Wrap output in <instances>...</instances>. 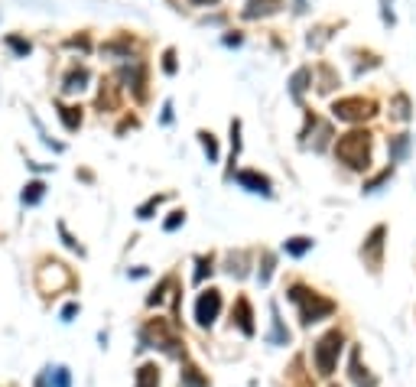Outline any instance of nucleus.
I'll list each match as a JSON object with an SVG mask.
<instances>
[{
	"label": "nucleus",
	"instance_id": "obj_1",
	"mask_svg": "<svg viewBox=\"0 0 416 387\" xmlns=\"http://www.w3.org/2000/svg\"><path fill=\"white\" fill-rule=\"evenodd\" d=\"M289 300L299 306V319H303V326L329 319L332 312H335V303H332V300H325V296L313 293V290H306V286H299V283L289 286Z\"/></svg>",
	"mask_w": 416,
	"mask_h": 387
},
{
	"label": "nucleus",
	"instance_id": "obj_2",
	"mask_svg": "<svg viewBox=\"0 0 416 387\" xmlns=\"http://www.w3.org/2000/svg\"><path fill=\"white\" fill-rule=\"evenodd\" d=\"M335 153H339V160L345 166L367 169V163H371V134L367 130H351V134H345L335 143Z\"/></svg>",
	"mask_w": 416,
	"mask_h": 387
},
{
	"label": "nucleus",
	"instance_id": "obj_3",
	"mask_svg": "<svg viewBox=\"0 0 416 387\" xmlns=\"http://www.w3.org/2000/svg\"><path fill=\"white\" fill-rule=\"evenodd\" d=\"M179 338L170 332V326L163 319H150L140 332V348H163L166 355H179Z\"/></svg>",
	"mask_w": 416,
	"mask_h": 387
},
{
	"label": "nucleus",
	"instance_id": "obj_4",
	"mask_svg": "<svg viewBox=\"0 0 416 387\" xmlns=\"http://www.w3.org/2000/svg\"><path fill=\"white\" fill-rule=\"evenodd\" d=\"M341 345H345V338H341V332H329V336H322L319 342H315V368H319V374H332L335 371V362H339V352Z\"/></svg>",
	"mask_w": 416,
	"mask_h": 387
},
{
	"label": "nucleus",
	"instance_id": "obj_5",
	"mask_svg": "<svg viewBox=\"0 0 416 387\" xmlns=\"http://www.w3.org/2000/svg\"><path fill=\"white\" fill-rule=\"evenodd\" d=\"M332 114L339 121H348V124H358V121H367L377 114V104L371 98H341V102L332 104Z\"/></svg>",
	"mask_w": 416,
	"mask_h": 387
},
{
	"label": "nucleus",
	"instance_id": "obj_6",
	"mask_svg": "<svg viewBox=\"0 0 416 387\" xmlns=\"http://www.w3.org/2000/svg\"><path fill=\"white\" fill-rule=\"evenodd\" d=\"M218 312H221V293L218 290H205L196 300V322L202 328H208V326H215Z\"/></svg>",
	"mask_w": 416,
	"mask_h": 387
},
{
	"label": "nucleus",
	"instance_id": "obj_7",
	"mask_svg": "<svg viewBox=\"0 0 416 387\" xmlns=\"http://www.w3.org/2000/svg\"><path fill=\"white\" fill-rule=\"evenodd\" d=\"M381 251H384V228H374L371 238L365 241V261L371 264V270L381 267Z\"/></svg>",
	"mask_w": 416,
	"mask_h": 387
},
{
	"label": "nucleus",
	"instance_id": "obj_8",
	"mask_svg": "<svg viewBox=\"0 0 416 387\" xmlns=\"http://www.w3.org/2000/svg\"><path fill=\"white\" fill-rule=\"evenodd\" d=\"M65 283H68V270L62 267V264H49V267L43 270V277H39V286H43V290H52V293Z\"/></svg>",
	"mask_w": 416,
	"mask_h": 387
},
{
	"label": "nucleus",
	"instance_id": "obj_9",
	"mask_svg": "<svg viewBox=\"0 0 416 387\" xmlns=\"http://www.w3.org/2000/svg\"><path fill=\"white\" fill-rule=\"evenodd\" d=\"M238 183L244 185V189H251V192H260V195H270V179L260 176V173H251V169H244V173H238Z\"/></svg>",
	"mask_w": 416,
	"mask_h": 387
},
{
	"label": "nucleus",
	"instance_id": "obj_10",
	"mask_svg": "<svg viewBox=\"0 0 416 387\" xmlns=\"http://www.w3.org/2000/svg\"><path fill=\"white\" fill-rule=\"evenodd\" d=\"M231 319L238 322V328L241 332H244V336H254V316H251V303H247L244 296H241L238 303H234V312H231Z\"/></svg>",
	"mask_w": 416,
	"mask_h": 387
},
{
	"label": "nucleus",
	"instance_id": "obj_11",
	"mask_svg": "<svg viewBox=\"0 0 416 387\" xmlns=\"http://www.w3.org/2000/svg\"><path fill=\"white\" fill-rule=\"evenodd\" d=\"M280 10V0H251L244 7V17L247 20H257V17H270Z\"/></svg>",
	"mask_w": 416,
	"mask_h": 387
},
{
	"label": "nucleus",
	"instance_id": "obj_12",
	"mask_svg": "<svg viewBox=\"0 0 416 387\" xmlns=\"http://www.w3.org/2000/svg\"><path fill=\"white\" fill-rule=\"evenodd\" d=\"M270 316H273V328H270V336H267V342L270 345H289V332L283 328V319H280V309L277 306H270Z\"/></svg>",
	"mask_w": 416,
	"mask_h": 387
},
{
	"label": "nucleus",
	"instance_id": "obj_13",
	"mask_svg": "<svg viewBox=\"0 0 416 387\" xmlns=\"http://www.w3.org/2000/svg\"><path fill=\"white\" fill-rule=\"evenodd\" d=\"M124 78H127V85L134 88L137 98H144V66H140V62H130V66H124Z\"/></svg>",
	"mask_w": 416,
	"mask_h": 387
},
{
	"label": "nucleus",
	"instance_id": "obj_14",
	"mask_svg": "<svg viewBox=\"0 0 416 387\" xmlns=\"http://www.w3.org/2000/svg\"><path fill=\"white\" fill-rule=\"evenodd\" d=\"M134 387H160V368L156 364H140Z\"/></svg>",
	"mask_w": 416,
	"mask_h": 387
},
{
	"label": "nucleus",
	"instance_id": "obj_15",
	"mask_svg": "<svg viewBox=\"0 0 416 387\" xmlns=\"http://www.w3.org/2000/svg\"><path fill=\"white\" fill-rule=\"evenodd\" d=\"M351 381H355L358 387H374L377 381L367 374V368H361V358H358V352L351 355Z\"/></svg>",
	"mask_w": 416,
	"mask_h": 387
},
{
	"label": "nucleus",
	"instance_id": "obj_16",
	"mask_svg": "<svg viewBox=\"0 0 416 387\" xmlns=\"http://www.w3.org/2000/svg\"><path fill=\"white\" fill-rule=\"evenodd\" d=\"M179 378H182V387H208V381L202 378V371L196 364H186V368L179 371Z\"/></svg>",
	"mask_w": 416,
	"mask_h": 387
},
{
	"label": "nucleus",
	"instance_id": "obj_17",
	"mask_svg": "<svg viewBox=\"0 0 416 387\" xmlns=\"http://www.w3.org/2000/svg\"><path fill=\"white\" fill-rule=\"evenodd\" d=\"M85 82H88V68H72L65 75V85H62V88H65V92H82Z\"/></svg>",
	"mask_w": 416,
	"mask_h": 387
},
{
	"label": "nucleus",
	"instance_id": "obj_18",
	"mask_svg": "<svg viewBox=\"0 0 416 387\" xmlns=\"http://www.w3.org/2000/svg\"><path fill=\"white\" fill-rule=\"evenodd\" d=\"M59 118H62V124H65V130H78V127H82V111L78 108L59 104Z\"/></svg>",
	"mask_w": 416,
	"mask_h": 387
},
{
	"label": "nucleus",
	"instance_id": "obj_19",
	"mask_svg": "<svg viewBox=\"0 0 416 387\" xmlns=\"http://www.w3.org/2000/svg\"><path fill=\"white\" fill-rule=\"evenodd\" d=\"M407 153H410V137L407 134L393 137V140H391V163H400Z\"/></svg>",
	"mask_w": 416,
	"mask_h": 387
},
{
	"label": "nucleus",
	"instance_id": "obj_20",
	"mask_svg": "<svg viewBox=\"0 0 416 387\" xmlns=\"http://www.w3.org/2000/svg\"><path fill=\"white\" fill-rule=\"evenodd\" d=\"M283 247H286V254H293V257H303L306 251H313V238H289Z\"/></svg>",
	"mask_w": 416,
	"mask_h": 387
},
{
	"label": "nucleus",
	"instance_id": "obj_21",
	"mask_svg": "<svg viewBox=\"0 0 416 387\" xmlns=\"http://www.w3.org/2000/svg\"><path fill=\"white\" fill-rule=\"evenodd\" d=\"M306 82H309V68H299L296 75H293V82H289V92H293V98H303V92H306Z\"/></svg>",
	"mask_w": 416,
	"mask_h": 387
},
{
	"label": "nucleus",
	"instance_id": "obj_22",
	"mask_svg": "<svg viewBox=\"0 0 416 387\" xmlns=\"http://www.w3.org/2000/svg\"><path fill=\"white\" fill-rule=\"evenodd\" d=\"M98 104H101V108H114V104H118V88H114V82H104V85H101Z\"/></svg>",
	"mask_w": 416,
	"mask_h": 387
},
{
	"label": "nucleus",
	"instance_id": "obj_23",
	"mask_svg": "<svg viewBox=\"0 0 416 387\" xmlns=\"http://www.w3.org/2000/svg\"><path fill=\"white\" fill-rule=\"evenodd\" d=\"M43 195H46V185L43 183H30L23 189V205H36L39 199H43Z\"/></svg>",
	"mask_w": 416,
	"mask_h": 387
},
{
	"label": "nucleus",
	"instance_id": "obj_24",
	"mask_svg": "<svg viewBox=\"0 0 416 387\" xmlns=\"http://www.w3.org/2000/svg\"><path fill=\"white\" fill-rule=\"evenodd\" d=\"M49 384L52 387H68L72 378H68V368H49Z\"/></svg>",
	"mask_w": 416,
	"mask_h": 387
},
{
	"label": "nucleus",
	"instance_id": "obj_25",
	"mask_svg": "<svg viewBox=\"0 0 416 387\" xmlns=\"http://www.w3.org/2000/svg\"><path fill=\"white\" fill-rule=\"evenodd\" d=\"M170 286H172V280L166 277V280H163V283H160V286H156V290H153V293L146 296V303H150V306H160L163 300H166V290H170Z\"/></svg>",
	"mask_w": 416,
	"mask_h": 387
},
{
	"label": "nucleus",
	"instance_id": "obj_26",
	"mask_svg": "<svg viewBox=\"0 0 416 387\" xmlns=\"http://www.w3.org/2000/svg\"><path fill=\"white\" fill-rule=\"evenodd\" d=\"M198 137H202V147H205V153H208V163H215V160H218V143H215V137L205 134V130Z\"/></svg>",
	"mask_w": 416,
	"mask_h": 387
},
{
	"label": "nucleus",
	"instance_id": "obj_27",
	"mask_svg": "<svg viewBox=\"0 0 416 387\" xmlns=\"http://www.w3.org/2000/svg\"><path fill=\"white\" fill-rule=\"evenodd\" d=\"M393 118H400V121L410 118V102L403 98V94H397V98H393Z\"/></svg>",
	"mask_w": 416,
	"mask_h": 387
},
{
	"label": "nucleus",
	"instance_id": "obj_28",
	"mask_svg": "<svg viewBox=\"0 0 416 387\" xmlns=\"http://www.w3.org/2000/svg\"><path fill=\"white\" fill-rule=\"evenodd\" d=\"M270 274H273V254H263V267H260V283L263 286L270 283Z\"/></svg>",
	"mask_w": 416,
	"mask_h": 387
},
{
	"label": "nucleus",
	"instance_id": "obj_29",
	"mask_svg": "<svg viewBox=\"0 0 416 387\" xmlns=\"http://www.w3.org/2000/svg\"><path fill=\"white\" fill-rule=\"evenodd\" d=\"M160 202H163V195H153V199H150L146 205H140V209H137V215H140V219H150V211H153Z\"/></svg>",
	"mask_w": 416,
	"mask_h": 387
},
{
	"label": "nucleus",
	"instance_id": "obj_30",
	"mask_svg": "<svg viewBox=\"0 0 416 387\" xmlns=\"http://www.w3.org/2000/svg\"><path fill=\"white\" fill-rule=\"evenodd\" d=\"M182 221H186V211H172V215L166 219V225H163V228H166V231H176V228L182 225Z\"/></svg>",
	"mask_w": 416,
	"mask_h": 387
},
{
	"label": "nucleus",
	"instance_id": "obj_31",
	"mask_svg": "<svg viewBox=\"0 0 416 387\" xmlns=\"http://www.w3.org/2000/svg\"><path fill=\"white\" fill-rule=\"evenodd\" d=\"M208 274H212V257H208V261H198V270H196V280L198 283H202L205 277H208Z\"/></svg>",
	"mask_w": 416,
	"mask_h": 387
},
{
	"label": "nucleus",
	"instance_id": "obj_32",
	"mask_svg": "<svg viewBox=\"0 0 416 387\" xmlns=\"http://www.w3.org/2000/svg\"><path fill=\"white\" fill-rule=\"evenodd\" d=\"M163 68H166V72H170V75H172V72H176V52H166V56H163Z\"/></svg>",
	"mask_w": 416,
	"mask_h": 387
},
{
	"label": "nucleus",
	"instance_id": "obj_33",
	"mask_svg": "<svg viewBox=\"0 0 416 387\" xmlns=\"http://www.w3.org/2000/svg\"><path fill=\"white\" fill-rule=\"evenodd\" d=\"M384 179H391V169H384V173H381V176H377V179H371V183L365 185V192H374V189H377V185H381Z\"/></svg>",
	"mask_w": 416,
	"mask_h": 387
},
{
	"label": "nucleus",
	"instance_id": "obj_34",
	"mask_svg": "<svg viewBox=\"0 0 416 387\" xmlns=\"http://www.w3.org/2000/svg\"><path fill=\"white\" fill-rule=\"evenodd\" d=\"M10 46H13V49L20 52V56H26V52H30V42H23V39H17V36H10Z\"/></svg>",
	"mask_w": 416,
	"mask_h": 387
},
{
	"label": "nucleus",
	"instance_id": "obj_35",
	"mask_svg": "<svg viewBox=\"0 0 416 387\" xmlns=\"http://www.w3.org/2000/svg\"><path fill=\"white\" fill-rule=\"evenodd\" d=\"M78 316V303H68L65 309H62V322H72Z\"/></svg>",
	"mask_w": 416,
	"mask_h": 387
},
{
	"label": "nucleus",
	"instance_id": "obj_36",
	"mask_svg": "<svg viewBox=\"0 0 416 387\" xmlns=\"http://www.w3.org/2000/svg\"><path fill=\"white\" fill-rule=\"evenodd\" d=\"M59 231H62V238H65V245H68V247H72V251H78V254H82V245H78L75 238H68V231H65V225H59Z\"/></svg>",
	"mask_w": 416,
	"mask_h": 387
},
{
	"label": "nucleus",
	"instance_id": "obj_37",
	"mask_svg": "<svg viewBox=\"0 0 416 387\" xmlns=\"http://www.w3.org/2000/svg\"><path fill=\"white\" fill-rule=\"evenodd\" d=\"M36 387H49V368L39 374V381H36Z\"/></svg>",
	"mask_w": 416,
	"mask_h": 387
},
{
	"label": "nucleus",
	"instance_id": "obj_38",
	"mask_svg": "<svg viewBox=\"0 0 416 387\" xmlns=\"http://www.w3.org/2000/svg\"><path fill=\"white\" fill-rule=\"evenodd\" d=\"M172 121V104H166V108H163V124H170Z\"/></svg>",
	"mask_w": 416,
	"mask_h": 387
},
{
	"label": "nucleus",
	"instance_id": "obj_39",
	"mask_svg": "<svg viewBox=\"0 0 416 387\" xmlns=\"http://www.w3.org/2000/svg\"><path fill=\"white\" fill-rule=\"evenodd\" d=\"M296 4H299V7H296V10H306V0H296Z\"/></svg>",
	"mask_w": 416,
	"mask_h": 387
},
{
	"label": "nucleus",
	"instance_id": "obj_40",
	"mask_svg": "<svg viewBox=\"0 0 416 387\" xmlns=\"http://www.w3.org/2000/svg\"><path fill=\"white\" fill-rule=\"evenodd\" d=\"M192 4H215V0H192Z\"/></svg>",
	"mask_w": 416,
	"mask_h": 387
}]
</instances>
